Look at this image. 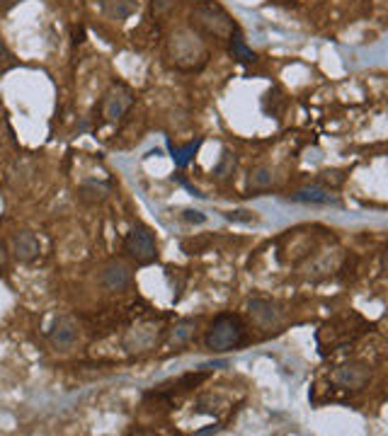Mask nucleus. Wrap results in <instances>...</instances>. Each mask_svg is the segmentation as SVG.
Segmentation results:
<instances>
[{
  "mask_svg": "<svg viewBox=\"0 0 388 436\" xmlns=\"http://www.w3.org/2000/svg\"><path fill=\"white\" fill-rule=\"evenodd\" d=\"M199 145H202V138H197L194 143H189L187 148H175L173 143H170V151H173V160L178 167H187L189 160L194 158V153L199 151Z\"/></svg>",
  "mask_w": 388,
  "mask_h": 436,
  "instance_id": "17",
  "label": "nucleus"
},
{
  "mask_svg": "<svg viewBox=\"0 0 388 436\" xmlns=\"http://www.w3.org/2000/svg\"><path fill=\"white\" fill-rule=\"evenodd\" d=\"M49 342H51L56 349H61V352L73 349L75 342H78V325L73 322V317H69V315L56 317L53 327L49 330Z\"/></svg>",
  "mask_w": 388,
  "mask_h": 436,
  "instance_id": "9",
  "label": "nucleus"
},
{
  "mask_svg": "<svg viewBox=\"0 0 388 436\" xmlns=\"http://www.w3.org/2000/svg\"><path fill=\"white\" fill-rule=\"evenodd\" d=\"M8 265V250H5V245L0 243V267H5Z\"/></svg>",
  "mask_w": 388,
  "mask_h": 436,
  "instance_id": "24",
  "label": "nucleus"
},
{
  "mask_svg": "<svg viewBox=\"0 0 388 436\" xmlns=\"http://www.w3.org/2000/svg\"><path fill=\"white\" fill-rule=\"evenodd\" d=\"M132 281H134V271L124 260L107 262L105 269H102V274H100V284L105 286L107 291H112V293L126 291L129 286H132Z\"/></svg>",
  "mask_w": 388,
  "mask_h": 436,
  "instance_id": "7",
  "label": "nucleus"
},
{
  "mask_svg": "<svg viewBox=\"0 0 388 436\" xmlns=\"http://www.w3.org/2000/svg\"><path fill=\"white\" fill-rule=\"evenodd\" d=\"M124 252L132 257L136 265H151L158 260V245L153 233L146 226H136L126 233L124 238Z\"/></svg>",
  "mask_w": 388,
  "mask_h": 436,
  "instance_id": "4",
  "label": "nucleus"
},
{
  "mask_svg": "<svg viewBox=\"0 0 388 436\" xmlns=\"http://www.w3.org/2000/svg\"><path fill=\"white\" fill-rule=\"evenodd\" d=\"M178 8V0H151V12H153V20L158 22H165L173 10Z\"/></svg>",
  "mask_w": 388,
  "mask_h": 436,
  "instance_id": "18",
  "label": "nucleus"
},
{
  "mask_svg": "<svg viewBox=\"0 0 388 436\" xmlns=\"http://www.w3.org/2000/svg\"><path fill=\"white\" fill-rule=\"evenodd\" d=\"M221 426L219 424H211V426H204V429H199L197 431V436H206V434H216V431H219Z\"/></svg>",
  "mask_w": 388,
  "mask_h": 436,
  "instance_id": "23",
  "label": "nucleus"
},
{
  "mask_svg": "<svg viewBox=\"0 0 388 436\" xmlns=\"http://www.w3.org/2000/svg\"><path fill=\"white\" fill-rule=\"evenodd\" d=\"M134 95L126 85L117 83L112 85V90L105 95V102H102V114H105L107 121H117L126 114V109L132 107Z\"/></svg>",
  "mask_w": 388,
  "mask_h": 436,
  "instance_id": "8",
  "label": "nucleus"
},
{
  "mask_svg": "<svg viewBox=\"0 0 388 436\" xmlns=\"http://www.w3.org/2000/svg\"><path fill=\"white\" fill-rule=\"evenodd\" d=\"M100 10L114 22H124L136 12V0H100Z\"/></svg>",
  "mask_w": 388,
  "mask_h": 436,
  "instance_id": "12",
  "label": "nucleus"
},
{
  "mask_svg": "<svg viewBox=\"0 0 388 436\" xmlns=\"http://www.w3.org/2000/svg\"><path fill=\"white\" fill-rule=\"evenodd\" d=\"M247 313L250 317L255 320L257 327H263V330H277L279 325L284 322V313L277 303L267 301V298H252L247 303Z\"/></svg>",
  "mask_w": 388,
  "mask_h": 436,
  "instance_id": "6",
  "label": "nucleus"
},
{
  "mask_svg": "<svg viewBox=\"0 0 388 436\" xmlns=\"http://www.w3.org/2000/svg\"><path fill=\"white\" fill-rule=\"evenodd\" d=\"M233 167H236V156H233L231 151H226L223 153V160H221V165L216 167V177H221V180H223V177H228L233 172Z\"/></svg>",
  "mask_w": 388,
  "mask_h": 436,
  "instance_id": "20",
  "label": "nucleus"
},
{
  "mask_svg": "<svg viewBox=\"0 0 388 436\" xmlns=\"http://www.w3.org/2000/svg\"><path fill=\"white\" fill-rule=\"evenodd\" d=\"M289 199H291V202H299V204H323V206L337 204L335 194H330V189H326V187H318V184H308V187L296 189L294 194H289Z\"/></svg>",
  "mask_w": 388,
  "mask_h": 436,
  "instance_id": "11",
  "label": "nucleus"
},
{
  "mask_svg": "<svg viewBox=\"0 0 388 436\" xmlns=\"http://www.w3.org/2000/svg\"><path fill=\"white\" fill-rule=\"evenodd\" d=\"M274 180H277V175H274L272 167L257 165L247 177V192H267V189L274 187Z\"/></svg>",
  "mask_w": 388,
  "mask_h": 436,
  "instance_id": "13",
  "label": "nucleus"
},
{
  "mask_svg": "<svg viewBox=\"0 0 388 436\" xmlns=\"http://www.w3.org/2000/svg\"><path fill=\"white\" fill-rule=\"evenodd\" d=\"M192 29H197L199 34L214 36L219 42H228L233 34L238 32V25L223 5L214 3V0H199L192 8Z\"/></svg>",
  "mask_w": 388,
  "mask_h": 436,
  "instance_id": "2",
  "label": "nucleus"
},
{
  "mask_svg": "<svg viewBox=\"0 0 388 436\" xmlns=\"http://www.w3.org/2000/svg\"><path fill=\"white\" fill-rule=\"evenodd\" d=\"M342 182H345V172H340V170H326V172H320V184H326V189L340 187Z\"/></svg>",
  "mask_w": 388,
  "mask_h": 436,
  "instance_id": "19",
  "label": "nucleus"
},
{
  "mask_svg": "<svg viewBox=\"0 0 388 436\" xmlns=\"http://www.w3.org/2000/svg\"><path fill=\"white\" fill-rule=\"evenodd\" d=\"M78 197H80V202H85V204H100L107 199V187L95 184V182H88V184L80 187Z\"/></svg>",
  "mask_w": 388,
  "mask_h": 436,
  "instance_id": "16",
  "label": "nucleus"
},
{
  "mask_svg": "<svg viewBox=\"0 0 388 436\" xmlns=\"http://www.w3.org/2000/svg\"><path fill=\"white\" fill-rule=\"evenodd\" d=\"M369 366L367 363H359V361H352V363H342L332 371L330 380L337 385V388H345V390H359L369 383Z\"/></svg>",
  "mask_w": 388,
  "mask_h": 436,
  "instance_id": "5",
  "label": "nucleus"
},
{
  "mask_svg": "<svg viewBox=\"0 0 388 436\" xmlns=\"http://www.w3.org/2000/svg\"><path fill=\"white\" fill-rule=\"evenodd\" d=\"M182 218L184 221H189V223H204L206 216L202 211H194V208H187V211H182Z\"/></svg>",
  "mask_w": 388,
  "mask_h": 436,
  "instance_id": "22",
  "label": "nucleus"
},
{
  "mask_svg": "<svg viewBox=\"0 0 388 436\" xmlns=\"http://www.w3.org/2000/svg\"><path fill=\"white\" fill-rule=\"evenodd\" d=\"M194 330H197V320H180L178 325L173 327V335H170V342L175 344V347H182V344H187L189 339L194 337Z\"/></svg>",
  "mask_w": 388,
  "mask_h": 436,
  "instance_id": "14",
  "label": "nucleus"
},
{
  "mask_svg": "<svg viewBox=\"0 0 388 436\" xmlns=\"http://www.w3.org/2000/svg\"><path fill=\"white\" fill-rule=\"evenodd\" d=\"M245 342V325L238 315H231V313H223L219 315L214 322L209 325L204 335V344L209 352H231V349L241 347Z\"/></svg>",
  "mask_w": 388,
  "mask_h": 436,
  "instance_id": "3",
  "label": "nucleus"
},
{
  "mask_svg": "<svg viewBox=\"0 0 388 436\" xmlns=\"http://www.w3.org/2000/svg\"><path fill=\"white\" fill-rule=\"evenodd\" d=\"M39 252H42V247H39V240L37 235L32 233V230H17L15 238H12V254H15L20 262H34L39 257Z\"/></svg>",
  "mask_w": 388,
  "mask_h": 436,
  "instance_id": "10",
  "label": "nucleus"
},
{
  "mask_svg": "<svg viewBox=\"0 0 388 436\" xmlns=\"http://www.w3.org/2000/svg\"><path fill=\"white\" fill-rule=\"evenodd\" d=\"M228 42H231V47H228V51H231V56L236 58V61H241V63H250V61H255V53L250 51V49H247V44L243 42V36L238 34H233L231 39H228Z\"/></svg>",
  "mask_w": 388,
  "mask_h": 436,
  "instance_id": "15",
  "label": "nucleus"
},
{
  "mask_svg": "<svg viewBox=\"0 0 388 436\" xmlns=\"http://www.w3.org/2000/svg\"><path fill=\"white\" fill-rule=\"evenodd\" d=\"M226 218H228V221H238V223H250V221H255V216H252L250 211H231V213H226Z\"/></svg>",
  "mask_w": 388,
  "mask_h": 436,
  "instance_id": "21",
  "label": "nucleus"
},
{
  "mask_svg": "<svg viewBox=\"0 0 388 436\" xmlns=\"http://www.w3.org/2000/svg\"><path fill=\"white\" fill-rule=\"evenodd\" d=\"M165 56H168L170 66L178 71H202L209 61V49H206L204 39L192 27H178L170 32L168 44H165Z\"/></svg>",
  "mask_w": 388,
  "mask_h": 436,
  "instance_id": "1",
  "label": "nucleus"
}]
</instances>
